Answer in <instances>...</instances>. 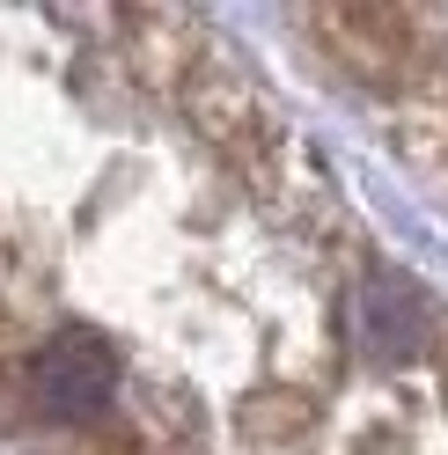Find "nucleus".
<instances>
[{"instance_id": "nucleus-1", "label": "nucleus", "mask_w": 448, "mask_h": 455, "mask_svg": "<svg viewBox=\"0 0 448 455\" xmlns=\"http://www.w3.org/2000/svg\"><path fill=\"white\" fill-rule=\"evenodd\" d=\"M110 382H118V360H110L96 338H60L44 360H37V396L52 411H67V419H81V411H103V396H110Z\"/></svg>"}]
</instances>
